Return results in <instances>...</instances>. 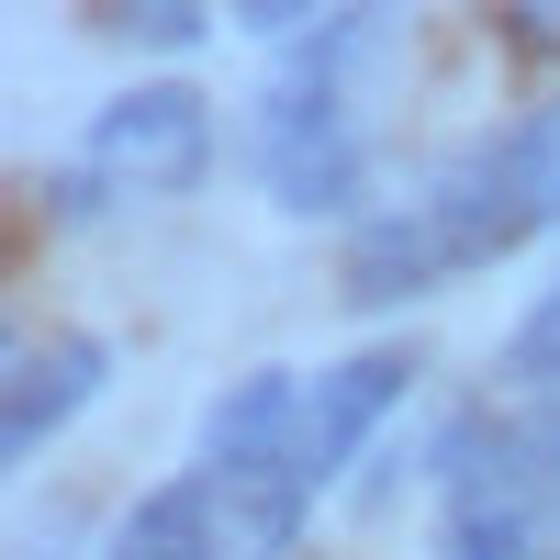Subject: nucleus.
<instances>
[{
    "label": "nucleus",
    "mask_w": 560,
    "mask_h": 560,
    "mask_svg": "<svg viewBox=\"0 0 560 560\" xmlns=\"http://www.w3.org/2000/svg\"><path fill=\"white\" fill-rule=\"evenodd\" d=\"M549 224H560V102L471 135V147L438 158L404 202L370 213L348 236V303L359 314L415 303V292H438V280L482 269V258H516Z\"/></svg>",
    "instance_id": "nucleus-1"
},
{
    "label": "nucleus",
    "mask_w": 560,
    "mask_h": 560,
    "mask_svg": "<svg viewBox=\"0 0 560 560\" xmlns=\"http://www.w3.org/2000/svg\"><path fill=\"white\" fill-rule=\"evenodd\" d=\"M113 382V348L102 337H45V348H12V393H0V448L34 459L68 415Z\"/></svg>",
    "instance_id": "nucleus-6"
},
{
    "label": "nucleus",
    "mask_w": 560,
    "mask_h": 560,
    "mask_svg": "<svg viewBox=\"0 0 560 560\" xmlns=\"http://www.w3.org/2000/svg\"><path fill=\"white\" fill-rule=\"evenodd\" d=\"M516 45H538V57H560V0H527V12H516Z\"/></svg>",
    "instance_id": "nucleus-9"
},
{
    "label": "nucleus",
    "mask_w": 560,
    "mask_h": 560,
    "mask_svg": "<svg viewBox=\"0 0 560 560\" xmlns=\"http://www.w3.org/2000/svg\"><path fill=\"white\" fill-rule=\"evenodd\" d=\"M438 560H560V404L516 393L438 459Z\"/></svg>",
    "instance_id": "nucleus-3"
},
{
    "label": "nucleus",
    "mask_w": 560,
    "mask_h": 560,
    "mask_svg": "<svg viewBox=\"0 0 560 560\" xmlns=\"http://www.w3.org/2000/svg\"><path fill=\"white\" fill-rule=\"evenodd\" d=\"M102 560H213V527H202V493H191V471L179 482H158L135 516L113 527V549Z\"/></svg>",
    "instance_id": "nucleus-7"
},
{
    "label": "nucleus",
    "mask_w": 560,
    "mask_h": 560,
    "mask_svg": "<svg viewBox=\"0 0 560 560\" xmlns=\"http://www.w3.org/2000/svg\"><path fill=\"white\" fill-rule=\"evenodd\" d=\"M504 370H516L527 393H549V404H560V280L527 303V325H516V337H504Z\"/></svg>",
    "instance_id": "nucleus-8"
},
{
    "label": "nucleus",
    "mask_w": 560,
    "mask_h": 560,
    "mask_svg": "<svg viewBox=\"0 0 560 560\" xmlns=\"http://www.w3.org/2000/svg\"><path fill=\"white\" fill-rule=\"evenodd\" d=\"M213 168V113L191 79H135L79 135V202H179Z\"/></svg>",
    "instance_id": "nucleus-4"
},
{
    "label": "nucleus",
    "mask_w": 560,
    "mask_h": 560,
    "mask_svg": "<svg viewBox=\"0 0 560 560\" xmlns=\"http://www.w3.org/2000/svg\"><path fill=\"white\" fill-rule=\"evenodd\" d=\"M404 393H415V348H359V359H337V370H314V382H303V482L325 493V482L370 448V427H382Z\"/></svg>",
    "instance_id": "nucleus-5"
},
{
    "label": "nucleus",
    "mask_w": 560,
    "mask_h": 560,
    "mask_svg": "<svg viewBox=\"0 0 560 560\" xmlns=\"http://www.w3.org/2000/svg\"><path fill=\"white\" fill-rule=\"evenodd\" d=\"M382 57H393V23L382 12H325L292 45V68L269 79V102H258V179H269L280 213H359V191H370L359 90H370Z\"/></svg>",
    "instance_id": "nucleus-2"
}]
</instances>
